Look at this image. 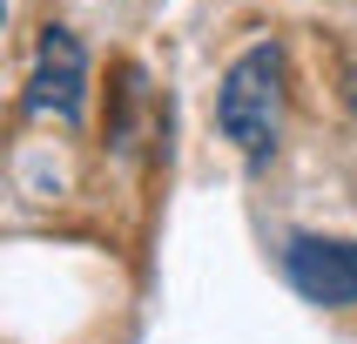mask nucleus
I'll use <instances>...</instances> for the list:
<instances>
[{"label":"nucleus","mask_w":357,"mask_h":344,"mask_svg":"<svg viewBox=\"0 0 357 344\" xmlns=\"http://www.w3.org/2000/svg\"><path fill=\"white\" fill-rule=\"evenodd\" d=\"M216 121L243 156H263L283 128V40H250L216 88Z\"/></svg>","instance_id":"1"},{"label":"nucleus","mask_w":357,"mask_h":344,"mask_svg":"<svg viewBox=\"0 0 357 344\" xmlns=\"http://www.w3.org/2000/svg\"><path fill=\"white\" fill-rule=\"evenodd\" d=\"M283 277L297 283V297L344 311V304H357V243L351 237H290Z\"/></svg>","instance_id":"2"},{"label":"nucleus","mask_w":357,"mask_h":344,"mask_svg":"<svg viewBox=\"0 0 357 344\" xmlns=\"http://www.w3.org/2000/svg\"><path fill=\"white\" fill-rule=\"evenodd\" d=\"M81 95H88V54L68 27H40L34 47V75H27V115H81Z\"/></svg>","instance_id":"3"},{"label":"nucleus","mask_w":357,"mask_h":344,"mask_svg":"<svg viewBox=\"0 0 357 344\" xmlns=\"http://www.w3.org/2000/svg\"><path fill=\"white\" fill-rule=\"evenodd\" d=\"M344 101L357 108V61H344Z\"/></svg>","instance_id":"4"}]
</instances>
